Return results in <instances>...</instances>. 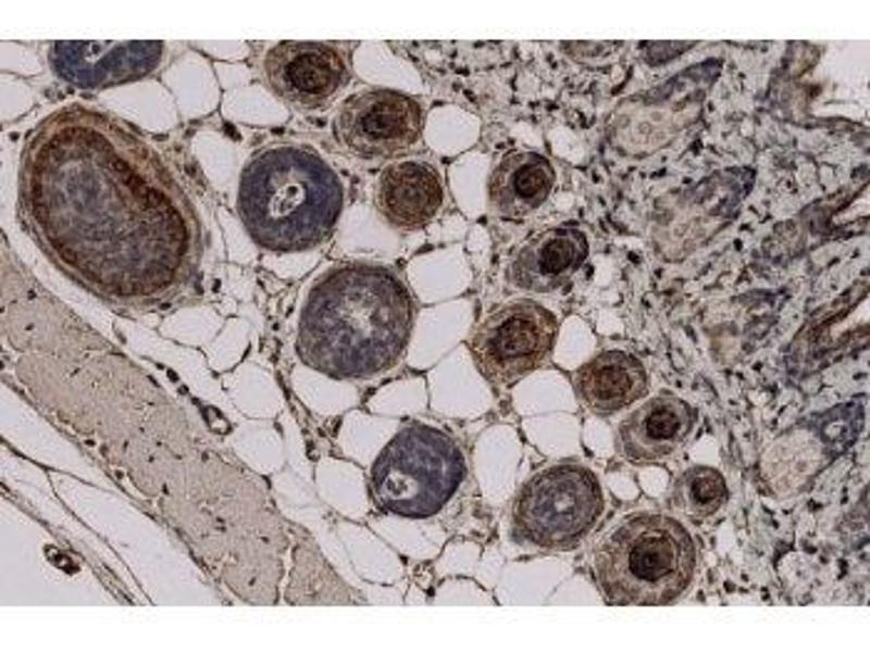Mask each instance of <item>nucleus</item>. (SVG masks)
Returning <instances> with one entry per match:
<instances>
[{
	"label": "nucleus",
	"instance_id": "obj_1",
	"mask_svg": "<svg viewBox=\"0 0 870 652\" xmlns=\"http://www.w3.org/2000/svg\"><path fill=\"white\" fill-rule=\"evenodd\" d=\"M23 208L47 235L78 224L95 239H150L182 254L191 208L164 161L127 124L80 103L42 120L24 145ZM77 228V229H78Z\"/></svg>",
	"mask_w": 870,
	"mask_h": 652
},
{
	"label": "nucleus",
	"instance_id": "obj_2",
	"mask_svg": "<svg viewBox=\"0 0 870 652\" xmlns=\"http://www.w3.org/2000/svg\"><path fill=\"white\" fill-rule=\"evenodd\" d=\"M414 303L390 268L347 263L323 274L299 314L296 352L333 379H366L391 368L405 352Z\"/></svg>",
	"mask_w": 870,
	"mask_h": 652
},
{
	"label": "nucleus",
	"instance_id": "obj_3",
	"mask_svg": "<svg viewBox=\"0 0 870 652\" xmlns=\"http://www.w3.org/2000/svg\"><path fill=\"white\" fill-rule=\"evenodd\" d=\"M343 206L339 176L307 146L266 147L241 171L237 211L262 249L288 253L318 247L332 235Z\"/></svg>",
	"mask_w": 870,
	"mask_h": 652
},
{
	"label": "nucleus",
	"instance_id": "obj_4",
	"mask_svg": "<svg viewBox=\"0 0 870 652\" xmlns=\"http://www.w3.org/2000/svg\"><path fill=\"white\" fill-rule=\"evenodd\" d=\"M594 568L608 603L667 605L689 587L696 548L688 530L675 518L662 513H634L599 541Z\"/></svg>",
	"mask_w": 870,
	"mask_h": 652
},
{
	"label": "nucleus",
	"instance_id": "obj_5",
	"mask_svg": "<svg viewBox=\"0 0 870 652\" xmlns=\"http://www.w3.org/2000/svg\"><path fill=\"white\" fill-rule=\"evenodd\" d=\"M465 472L464 455L448 434L413 423L399 429L376 455L371 491L387 513L424 519L449 502Z\"/></svg>",
	"mask_w": 870,
	"mask_h": 652
},
{
	"label": "nucleus",
	"instance_id": "obj_6",
	"mask_svg": "<svg viewBox=\"0 0 870 652\" xmlns=\"http://www.w3.org/2000/svg\"><path fill=\"white\" fill-rule=\"evenodd\" d=\"M604 509L602 489L591 468L570 462L550 465L518 491L513 534L540 549L568 551L591 532Z\"/></svg>",
	"mask_w": 870,
	"mask_h": 652
},
{
	"label": "nucleus",
	"instance_id": "obj_7",
	"mask_svg": "<svg viewBox=\"0 0 870 652\" xmlns=\"http://www.w3.org/2000/svg\"><path fill=\"white\" fill-rule=\"evenodd\" d=\"M557 334L552 312L535 301L519 299L487 314L474 328L469 349L486 380L509 386L543 365Z\"/></svg>",
	"mask_w": 870,
	"mask_h": 652
},
{
	"label": "nucleus",
	"instance_id": "obj_8",
	"mask_svg": "<svg viewBox=\"0 0 870 652\" xmlns=\"http://www.w3.org/2000/svg\"><path fill=\"white\" fill-rule=\"evenodd\" d=\"M419 102L390 89H366L340 104L332 124L337 142L361 159H389L414 146L421 137Z\"/></svg>",
	"mask_w": 870,
	"mask_h": 652
},
{
	"label": "nucleus",
	"instance_id": "obj_9",
	"mask_svg": "<svg viewBox=\"0 0 870 652\" xmlns=\"http://www.w3.org/2000/svg\"><path fill=\"white\" fill-rule=\"evenodd\" d=\"M263 73L277 97L307 110L335 98L350 75L340 49L328 42L300 40L272 46L263 59Z\"/></svg>",
	"mask_w": 870,
	"mask_h": 652
},
{
	"label": "nucleus",
	"instance_id": "obj_10",
	"mask_svg": "<svg viewBox=\"0 0 870 652\" xmlns=\"http://www.w3.org/2000/svg\"><path fill=\"white\" fill-rule=\"evenodd\" d=\"M164 43L159 40L55 41L49 51L54 74L80 89H102L135 82L161 63Z\"/></svg>",
	"mask_w": 870,
	"mask_h": 652
},
{
	"label": "nucleus",
	"instance_id": "obj_11",
	"mask_svg": "<svg viewBox=\"0 0 870 652\" xmlns=\"http://www.w3.org/2000/svg\"><path fill=\"white\" fill-rule=\"evenodd\" d=\"M444 190L437 170L428 162L403 160L388 164L378 175L374 204L393 227L414 230L437 214Z\"/></svg>",
	"mask_w": 870,
	"mask_h": 652
},
{
	"label": "nucleus",
	"instance_id": "obj_12",
	"mask_svg": "<svg viewBox=\"0 0 870 652\" xmlns=\"http://www.w3.org/2000/svg\"><path fill=\"white\" fill-rule=\"evenodd\" d=\"M588 255L585 234L559 226L546 229L513 255L509 265L511 283L529 292H551L564 285Z\"/></svg>",
	"mask_w": 870,
	"mask_h": 652
},
{
	"label": "nucleus",
	"instance_id": "obj_13",
	"mask_svg": "<svg viewBox=\"0 0 870 652\" xmlns=\"http://www.w3.org/2000/svg\"><path fill=\"white\" fill-rule=\"evenodd\" d=\"M691 427V413L684 403L670 397H656L621 422L618 446L627 461L652 463L675 451Z\"/></svg>",
	"mask_w": 870,
	"mask_h": 652
},
{
	"label": "nucleus",
	"instance_id": "obj_14",
	"mask_svg": "<svg viewBox=\"0 0 870 652\" xmlns=\"http://www.w3.org/2000/svg\"><path fill=\"white\" fill-rule=\"evenodd\" d=\"M555 179L554 167L544 155L529 150L509 151L489 177L490 208L505 217L525 216L548 199Z\"/></svg>",
	"mask_w": 870,
	"mask_h": 652
},
{
	"label": "nucleus",
	"instance_id": "obj_15",
	"mask_svg": "<svg viewBox=\"0 0 870 652\" xmlns=\"http://www.w3.org/2000/svg\"><path fill=\"white\" fill-rule=\"evenodd\" d=\"M576 392L585 406L599 415L618 412L639 399L646 375L630 354L610 350L584 363L574 375Z\"/></svg>",
	"mask_w": 870,
	"mask_h": 652
},
{
	"label": "nucleus",
	"instance_id": "obj_16",
	"mask_svg": "<svg viewBox=\"0 0 870 652\" xmlns=\"http://www.w3.org/2000/svg\"><path fill=\"white\" fill-rule=\"evenodd\" d=\"M337 532L355 570L373 582L390 584L400 576L397 555L374 534L347 522L337 523Z\"/></svg>",
	"mask_w": 870,
	"mask_h": 652
},
{
	"label": "nucleus",
	"instance_id": "obj_17",
	"mask_svg": "<svg viewBox=\"0 0 870 652\" xmlns=\"http://www.w3.org/2000/svg\"><path fill=\"white\" fill-rule=\"evenodd\" d=\"M315 484L322 499L350 518H361L369 511L362 472L339 461H321L315 468Z\"/></svg>",
	"mask_w": 870,
	"mask_h": 652
},
{
	"label": "nucleus",
	"instance_id": "obj_18",
	"mask_svg": "<svg viewBox=\"0 0 870 652\" xmlns=\"http://www.w3.org/2000/svg\"><path fill=\"white\" fill-rule=\"evenodd\" d=\"M722 474L710 466L687 468L676 479L673 501L681 512L692 518H706L717 513L726 500Z\"/></svg>",
	"mask_w": 870,
	"mask_h": 652
}]
</instances>
